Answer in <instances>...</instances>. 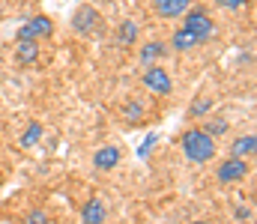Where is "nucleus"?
Returning <instances> with one entry per match:
<instances>
[{"instance_id": "f257e3e1", "label": "nucleus", "mask_w": 257, "mask_h": 224, "mask_svg": "<svg viewBox=\"0 0 257 224\" xmlns=\"http://www.w3.org/2000/svg\"><path fill=\"white\" fill-rule=\"evenodd\" d=\"M180 147H183L186 158H189L192 164H209V161L215 158L218 141L209 138L200 126H192V129H186V132L180 135Z\"/></svg>"}, {"instance_id": "f03ea898", "label": "nucleus", "mask_w": 257, "mask_h": 224, "mask_svg": "<svg viewBox=\"0 0 257 224\" xmlns=\"http://www.w3.org/2000/svg\"><path fill=\"white\" fill-rule=\"evenodd\" d=\"M180 27L189 30V33H194L200 45L215 36V21H212V15H209L203 6H192V9L183 15V24H180Z\"/></svg>"}, {"instance_id": "7ed1b4c3", "label": "nucleus", "mask_w": 257, "mask_h": 224, "mask_svg": "<svg viewBox=\"0 0 257 224\" xmlns=\"http://www.w3.org/2000/svg\"><path fill=\"white\" fill-rule=\"evenodd\" d=\"M54 36V21L48 15H33L27 24L18 27L15 42H39V39H51Z\"/></svg>"}, {"instance_id": "20e7f679", "label": "nucleus", "mask_w": 257, "mask_h": 224, "mask_svg": "<svg viewBox=\"0 0 257 224\" xmlns=\"http://www.w3.org/2000/svg\"><path fill=\"white\" fill-rule=\"evenodd\" d=\"M99 24H102V12H99L93 3H81V6L72 12V30H75L78 36H90V33H96Z\"/></svg>"}, {"instance_id": "39448f33", "label": "nucleus", "mask_w": 257, "mask_h": 224, "mask_svg": "<svg viewBox=\"0 0 257 224\" xmlns=\"http://www.w3.org/2000/svg\"><path fill=\"white\" fill-rule=\"evenodd\" d=\"M141 84L153 93V96H168L174 90V78L165 66H144V75H141Z\"/></svg>"}, {"instance_id": "423d86ee", "label": "nucleus", "mask_w": 257, "mask_h": 224, "mask_svg": "<svg viewBox=\"0 0 257 224\" xmlns=\"http://www.w3.org/2000/svg\"><path fill=\"white\" fill-rule=\"evenodd\" d=\"M248 158H233V155H227L221 164H218V170H215V179L221 182V185H230V182H239V179H245L248 176Z\"/></svg>"}, {"instance_id": "0eeeda50", "label": "nucleus", "mask_w": 257, "mask_h": 224, "mask_svg": "<svg viewBox=\"0 0 257 224\" xmlns=\"http://www.w3.org/2000/svg\"><path fill=\"white\" fill-rule=\"evenodd\" d=\"M192 6H194V0H153L156 15L165 18V21H177V18H183Z\"/></svg>"}, {"instance_id": "6e6552de", "label": "nucleus", "mask_w": 257, "mask_h": 224, "mask_svg": "<svg viewBox=\"0 0 257 224\" xmlns=\"http://www.w3.org/2000/svg\"><path fill=\"white\" fill-rule=\"evenodd\" d=\"M120 158H123L120 147L105 144L102 149H96V152H93V167H96V170H114V167L120 164Z\"/></svg>"}, {"instance_id": "1a4fd4ad", "label": "nucleus", "mask_w": 257, "mask_h": 224, "mask_svg": "<svg viewBox=\"0 0 257 224\" xmlns=\"http://www.w3.org/2000/svg\"><path fill=\"white\" fill-rule=\"evenodd\" d=\"M108 218V206L102 203V197H90L81 206V224H105Z\"/></svg>"}, {"instance_id": "9d476101", "label": "nucleus", "mask_w": 257, "mask_h": 224, "mask_svg": "<svg viewBox=\"0 0 257 224\" xmlns=\"http://www.w3.org/2000/svg\"><path fill=\"white\" fill-rule=\"evenodd\" d=\"M168 51H171V48H168L165 42L153 39V42H144V45H141V54H138V57H141V63H144V66H156Z\"/></svg>"}, {"instance_id": "9b49d317", "label": "nucleus", "mask_w": 257, "mask_h": 224, "mask_svg": "<svg viewBox=\"0 0 257 224\" xmlns=\"http://www.w3.org/2000/svg\"><path fill=\"white\" fill-rule=\"evenodd\" d=\"M254 152H257V138L251 135V132L230 141V155H233V158H251Z\"/></svg>"}, {"instance_id": "f8f14e48", "label": "nucleus", "mask_w": 257, "mask_h": 224, "mask_svg": "<svg viewBox=\"0 0 257 224\" xmlns=\"http://www.w3.org/2000/svg\"><path fill=\"white\" fill-rule=\"evenodd\" d=\"M171 48H174V51H180V54H186V51L200 48V42H197V36H194V33L183 30V27H177V30H174V36H171Z\"/></svg>"}, {"instance_id": "ddd939ff", "label": "nucleus", "mask_w": 257, "mask_h": 224, "mask_svg": "<svg viewBox=\"0 0 257 224\" xmlns=\"http://www.w3.org/2000/svg\"><path fill=\"white\" fill-rule=\"evenodd\" d=\"M15 60L18 66H30L39 60V45L36 42H15Z\"/></svg>"}, {"instance_id": "4468645a", "label": "nucleus", "mask_w": 257, "mask_h": 224, "mask_svg": "<svg viewBox=\"0 0 257 224\" xmlns=\"http://www.w3.org/2000/svg\"><path fill=\"white\" fill-rule=\"evenodd\" d=\"M138 42V24L135 21H123L117 27V48H132Z\"/></svg>"}, {"instance_id": "2eb2a0df", "label": "nucleus", "mask_w": 257, "mask_h": 224, "mask_svg": "<svg viewBox=\"0 0 257 224\" xmlns=\"http://www.w3.org/2000/svg\"><path fill=\"white\" fill-rule=\"evenodd\" d=\"M200 129H203L209 138H215V141H218V138H224V135L230 132V123H227L224 117H209V120H206Z\"/></svg>"}, {"instance_id": "dca6fc26", "label": "nucleus", "mask_w": 257, "mask_h": 224, "mask_svg": "<svg viewBox=\"0 0 257 224\" xmlns=\"http://www.w3.org/2000/svg\"><path fill=\"white\" fill-rule=\"evenodd\" d=\"M39 141H42V123H39V120H33V123L21 132V141H18V144H21L24 149H30V147H36Z\"/></svg>"}, {"instance_id": "f3484780", "label": "nucleus", "mask_w": 257, "mask_h": 224, "mask_svg": "<svg viewBox=\"0 0 257 224\" xmlns=\"http://www.w3.org/2000/svg\"><path fill=\"white\" fill-rule=\"evenodd\" d=\"M123 120H128V123H141L144 120V105L138 102V99H128L126 108H123Z\"/></svg>"}, {"instance_id": "a211bd4d", "label": "nucleus", "mask_w": 257, "mask_h": 224, "mask_svg": "<svg viewBox=\"0 0 257 224\" xmlns=\"http://www.w3.org/2000/svg\"><path fill=\"white\" fill-rule=\"evenodd\" d=\"M212 111V99H194L192 108H189V117L192 120H200V117H206Z\"/></svg>"}, {"instance_id": "6ab92c4d", "label": "nucleus", "mask_w": 257, "mask_h": 224, "mask_svg": "<svg viewBox=\"0 0 257 224\" xmlns=\"http://www.w3.org/2000/svg\"><path fill=\"white\" fill-rule=\"evenodd\" d=\"M24 224H48V212L45 209H33V212H27Z\"/></svg>"}, {"instance_id": "aec40b11", "label": "nucleus", "mask_w": 257, "mask_h": 224, "mask_svg": "<svg viewBox=\"0 0 257 224\" xmlns=\"http://www.w3.org/2000/svg\"><path fill=\"white\" fill-rule=\"evenodd\" d=\"M251 212H254L251 206H236V209H233V218L239 224H245V221H251Z\"/></svg>"}, {"instance_id": "412c9836", "label": "nucleus", "mask_w": 257, "mask_h": 224, "mask_svg": "<svg viewBox=\"0 0 257 224\" xmlns=\"http://www.w3.org/2000/svg\"><path fill=\"white\" fill-rule=\"evenodd\" d=\"M215 3H218L221 9H227V12H236V9H242L248 0H215Z\"/></svg>"}, {"instance_id": "4be33fe9", "label": "nucleus", "mask_w": 257, "mask_h": 224, "mask_svg": "<svg viewBox=\"0 0 257 224\" xmlns=\"http://www.w3.org/2000/svg\"><path fill=\"white\" fill-rule=\"evenodd\" d=\"M192 224H206V221H192Z\"/></svg>"}]
</instances>
